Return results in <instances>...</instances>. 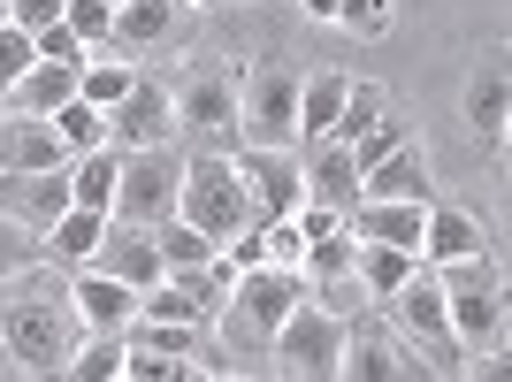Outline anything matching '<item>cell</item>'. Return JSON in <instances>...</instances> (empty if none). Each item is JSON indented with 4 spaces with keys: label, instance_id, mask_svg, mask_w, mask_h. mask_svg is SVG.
I'll use <instances>...</instances> for the list:
<instances>
[{
    "label": "cell",
    "instance_id": "6da1fadb",
    "mask_svg": "<svg viewBox=\"0 0 512 382\" xmlns=\"http://www.w3.org/2000/svg\"><path fill=\"white\" fill-rule=\"evenodd\" d=\"M0 291H8L0 298V352H8V367L16 375H62V360L85 337L77 298H69V268L62 260H31Z\"/></svg>",
    "mask_w": 512,
    "mask_h": 382
},
{
    "label": "cell",
    "instance_id": "7a4b0ae2",
    "mask_svg": "<svg viewBox=\"0 0 512 382\" xmlns=\"http://www.w3.org/2000/svg\"><path fill=\"white\" fill-rule=\"evenodd\" d=\"M436 291H444V314H451V337H459L467 367L505 360V276H497L490 245L467 260H436Z\"/></svg>",
    "mask_w": 512,
    "mask_h": 382
},
{
    "label": "cell",
    "instance_id": "3957f363",
    "mask_svg": "<svg viewBox=\"0 0 512 382\" xmlns=\"http://www.w3.org/2000/svg\"><path fill=\"white\" fill-rule=\"evenodd\" d=\"M306 298V268H276V260H260V268H245V276L230 283V298L214 306V329H222V352H268V337H276V321L291 314Z\"/></svg>",
    "mask_w": 512,
    "mask_h": 382
},
{
    "label": "cell",
    "instance_id": "277c9868",
    "mask_svg": "<svg viewBox=\"0 0 512 382\" xmlns=\"http://www.w3.org/2000/svg\"><path fill=\"white\" fill-rule=\"evenodd\" d=\"M176 214H184V222H199L214 245H230L237 230H253V191H245V176H237V153H230V146L184 153Z\"/></svg>",
    "mask_w": 512,
    "mask_h": 382
},
{
    "label": "cell",
    "instance_id": "5b68a950",
    "mask_svg": "<svg viewBox=\"0 0 512 382\" xmlns=\"http://www.w3.org/2000/svg\"><path fill=\"white\" fill-rule=\"evenodd\" d=\"M383 314H390V329L428 360V375H467V352H459V337H451V314H444V291H436V268H428V260L383 298Z\"/></svg>",
    "mask_w": 512,
    "mask_h": 382
},
{
    "label": "cell",
    "instance_id": "8992f818",
    "mask_svg": "<svg viewBox=\"0 0 512 382\" xmlns=\"http://www.w3.org/2000/svg\"><path fill=\"white\" fill-rule=\"evenodd\" d=\"M268 360L276 375L291 382H337V360H344V314L337 306H321L314 291L276 321V337H268Z\"/></svg>",
    "mask_w": 512,
    "mask_h": 382
},
{
    "label": "cell",
    "instance_id": "52a82bcc",
    "mask_svg": "<svg viewBox=\"0 0 512 382\" xmlns=\"http://www.w3.org/2000/svg\"><path fill=\"white\" fill-rule=\"evenodd\" d=\"M176 184H184V153H176V138H161V146H130L123 176H115V207H107V214L153 230V222H169V214H176Z\"/></svg>",
    "mask_w": 512,
    "mask_h": 382
},
{
    "label": "cell",
    "instance_id": "ba28073f",
    "mask_svg": "<svg viewBox=\"0 0 512 382\" xmlns=\"http://www.w3.org/2000/svg\"><path fill=\"white\" fill-rule=\"evenodd\" d=\"M237 146H299V77L260 62L237 77Z\"/></svg>",
    "mask_w": 512,
    "mask_h": 382
},
{
    "label": "cell",
    "instance_id": "9c48e42d",
    "mask_svg": "<svg viewBox=\"0 0 512 382\" xmlns=\"http://www.w3.org/2000/svg\"><path fill=\"white\" fill-rule=\"evenodd\" d=\"M176 92V130H192L207 146H237V77L222 62H199Z\"/></svg>",
    "mask_w": 512,
    "mask_h": 382
},
{
    "label": "cell",
    "instance_id": "30bf717a",
    "mask_svg": "<svg viewBox=\"0 0 512 382\" xmlns=\"http://www.w3.org/2000/svg\"><path fill=\"white\" fill-rule=\"evenodd\" d=\"M237 153V176L253 191V230L260 222H283V214L306 199V176H299V146H230Z\"/></svg>",
    "mask_w": 512,
    "mask_h": 382
},
{
    "label": "cell",
    "instance_id": "8fae6325",
    "mask_svg": "<svg viewBox=\"0 0 512 382\" xmlns=\"http://www.w3.org/2000/svg\"><path fill=\"white\" fill-rule=\"evenodd\" d=\"M344 382H421L428 360L413 352L398 329H352L344 321V360H337Z\"/></svg>",
    "mask_w": 512,
    "mask_h": 382
},
{
    "label": "cell",
    "instance_id": "7c38bea8",
    "mask_svg": "<svg viewBox=\"0 0 512 382\" xmlns=\"http://www.w3.org/2000/svg\"><path fill=\"white\" fill-rule=\"evenodd\" d=\"M161 138H176V92L161 77H138L123 100L107 107V146L130 153V146H161Z\"/></svg>",
    "mask_w": 512,
    "mask_h": 382
},
{
    "label": "cell",
    "instance_id": "4fadbf2b",
    "mask_svg": "<svg viewBox=\"0 0 512 382\" xmlns=\"http://www.w3.org/2000/svg\"><path fill=\"white\" fill-rule=\"evenodd\" d=\"M69 146L54 115H23V107H0V176H31V169H62Z\"/></svg>",
    "mask_w": 512,
    "mask_h": 382
},
{
    "label": "cell",
    "instance_id": "5bb4252c",
    "mask_svg": "<svg viewBox=\"0 0 512 382\" xmlns=\"http://www.w3.org/2000/svg\"><path fill=\"white\" fill-rule=\"evenodd\" d=\"M459 115H467V130H474V138H490V146L505 138V115H512V69H505V46H490V54L474 62Z\"/></svg>",
    "mask_w": 512,
    "mask_h": 382
},
{
    "label": "cell",
    "instance_id": "9a60e30c",
    "mask_svg": "<svg viewBox=\"0 0 512 382\" xmlns=\"http://www.w3.org/2000/svg\"><path fill=\"white\" fill-rule=\"evenodd\" d=\"M85 268H107V276H123L130 291H146V283H161V245H153V230L107 214V237H100V253H92Z\"/></svg>",
    "mask_w": 512,
    "mask_h": 382
},
{
    "label": "cell",
    "instance_id": "2e32d148",
    "mask_svg": "<svg viewBox=\"0 0 512 382\" xmlns=\"http://www.w3.org/2000/svg\"><path fill=\"white\" fill-rule=\"evenodd\" d=\"M299 176H306V199H329V207H352V199H360V161H352L344 138H306Z\"/></svg>",
    "mask_w": 512,
    "mask_h": 382
},
{
    "label": "cell",
    "instance_id": "e0dca14e",
    "mask_svg": "<svg viewBox=\"0 0 512 382\" xmlns=\"http://www.w3.org/2000/svg\"><path fill=\"white\" fill-rule=\"evenodd\" d=\"M69 298H77V321L85 329H123L138 314V291L123 276H107V268H69Z\"/></svg>",
    "mask_w": 512,
    "mask_h": 382
},
{
    "label": "cell",
    "instance_id": "ac0fdd59",
    "mask_svg": "<svg viewBox=\"0 0 512 382\" xmlns=\"http://www.w3.org/2000/svg\"><path fill=\"white\" fill-rule=\"evenodd\" d=\"M360 199H436V191H428V153H421V138L390 146L383 161H367V169H360Z\"/></svg>",
    "mask_w": 512,
    "mask_h": 382
},
{
    "label": "cell",
    "instance_id": "d6986e66",
    "mask_svg": "<svg viewBox=\"0 0 512 382\" xmlns=\"http://www.w3.org/2000/svg\"><path fill=\"white\" fill-rule=\"evenodd\" d=\"M0 207L16 222H31V230H46L69 207V161L62 169H31V176H0Z\"/></svg>",
    "mask_w": 512,
    "mask_h": 382
},
{
    "label": "cell",
    "instance_id": "ffe728a7",
    "mask_svg": "<svg viewBox=\"0 0 512 382\" xmlns=\"http://www.w3.org/2000/svg\"><path fill=\"white\" fill-rule=\"evenodd\" d=\"M490 245V230L474 222L467 207H451V199H428V222H421V260L436 268V260H467Z\"/></svg>",
    "mask_w": 512,
    "mask_h": 382
},
{
    "label": "cell",
    "instance_id": "44dd1931",
    "mask_svg": "<svg viewBox=\"0 0 512 382\" xmlns=\"http://www.w3.org/2000/svg\"><path fill=\"white\" fill-rule=\"evenodd\" d=\"M100 237H107V214H100V207H77V199H69V207L39 230V245H46V260H62V268H85V260L100 253Z\"/></svg>",
    "mask_w": 512,
    "mask_h": 382
},
{
    "label": "cell",
    "instance_id": "7402d4cb",
    "mask_svg": "<svg viewBox=\"0 0 512 382\" xmlns=\"http://www.w3.org/2000/svg\"><path fill=\"white\" fill-rule=\"evenodd\" d=\"M344 92H352V77H344V69H314V77H299V146L337 130Z\"/></svg>",
    "mask_w": 512,
    "mask_h": 382
},
{
    "label": "cell",
    "instance_id": "603a6c76",
    "mask_svg": "<svg viewBox=\"0 0 512 382\" xmlns=\"http://www.w3.org/2000/svg\"><path fill=\"white\" fill-rule=\"evenodd\" d=\"M115 176H123V146H85L69 153V199L77 207H115Z\"/></svg>",
    "mask_w": 512,
    "mask_h": 382
},
{
    "label": "cell",
    "instance_id": "cb8c5ba5",
    "mask_svg": "<svg viewBox=\"0 0 512 382\" xmlns=\"http://www.w3.org/2000/svg\"><path fill=\"white\" fill-rule=\"evenodd\" d=\"M69 92H77V69H69V62H31L16 85L0 92V107H23V115H54Z\"/></svg>",
    "mask_w": 512,
    "mask_h": 382
},
{
    "label": "cell",
    "instance_id": "d4e9b609",
    "mask_svg": "<svg viewBox=\"0 0 512 382\" xmlns=\"http://www.w3.org/2000/svg\"><path fill=\"white\" fill-rule=\"evenodd\" d=\"M176 31V0H123L115 8V54H146Z\"/></svg>",
    "mask_w": 512,
    "mask_h": 382
},
{
    "label": "cell",
    "instance_id": "484cf974",
    "mask_svg": "<svg viewBox=\"0 0 512 382\" xmlns=\"http://www.w3.org/2000/svg\"><path fill=\"white\" fill-rule=\"evenodd\" d=\"M413 268H421V253H406V245H375V237H360V268H352V276H360V291L375 298V306H383V298L398 291V283H406Z\"/></svg>",
    "mask_w": 512,
    "mask_h": 382
},
{
    "label": "cell",
    "instance_id": "4316f807",
    "mask_svg": "<svg viewBox=\"0 0 512 382\" xmlns=\"http://www.w3.org/2000/svg\"><path fill=\"white\" fill-rule=\"evenodd\" d=\"M130 85H138V62H130V54H115V46L85 54V69H77V92H85L92 107H115Z\"/></svg>",
    "mask_w": 512,
    "mask_h": 382
},
{
    "label": "cell",
    "instance_id": "83f0119b",
    "mask_svg": "<svg viewBox=\"0 0 512 382\" xmlns=\"http://www.w3.org/2000/svg\"><path fill=\"white\" fill-rule=\"evenodd\" d=\"M69 382H115L123 375V329H85L77 337V352L62 360Z\"/></svg>",
    "mask_w": 512,
    "mask_h": 382
},
{
    "label": "cell",
    "instance_id": "f1b7e54d",
    "mask_svg": "<svg viewBox=\"0 0 512 382\" xmlns=\"http://www.w3.org/2000/svg\"><path fill=\"white\" fill-rule=\"evenodd\" d=\"M153 245H161V276H176V268H207V260H214V237L199 230V222H184V214L153 222Z\"/></svg>",
    "mask_w": 512,
    "mask_h": 382
},
{
    "label": "cell",
    "instance_id": "f546056e",
    "mask_svg": "<svg viewBox=\"0 0 512 382\" xmlns=\"http://www.w3.org/2000/svg\"><path fill=\"white\" fill-rule=\"evenodd\" d=\"M383 115H390V92L375 85V77H352V92H344V115H337V130H329V138H344V146H352V138H367Z\"/></svg>",
    "mask_w": 512,
    "mask_h": 382
},
{
    "label": "cell",
    "instance_id": "4dcf8cb0",
    "mask_svg": "<svg viewBox=\"0 0 512 382\" xmlns=\"http://www.w3.org/2000/svg\"><path fill=\"white\" fill-rule=\"evenodd\" d=\"M54 130H62V146H69V153L107 146V107H92L85 92H69V100L54 107Z\"/></svg>",
    "mask_w": 512,
    "mask_h": 382
},
{
    "label": "cell",
    "instance_id": "1f68e13d",
    "mask_svg": "<svg viewBox=\"0 0 512 382\" xmlns=\"http://www.w3.org/2000/svg\"><path fill=\"white\" fill-rule=\"evenodd\" d=\"M31 260H46L39 230H31V222H16V214L0 207V283H8V276H23Z\"/></svg>",
    "mask_w": 512,
    "mask_h": 382
},
{
    "label": "cell",
    "instance_id": "d6a6232c",
    "mask_svg": "<svg viewBox=\"0 0 512 382\" xmlns=\"http://www.w3.org/2000/svg\"><path fill=\"white\" fill-rule=\"evenodd\" d=\"M62 23L92 46V54H100V46H115V8H107V0H69Z\"/></svg>",
    "mask_w": 512,
    "mask_h": 382
},
{
    "label": "cell",
    "instance_id": "836d02e7",
    "mask_svg": "<svg viewBox=\"0 0 512 382\" xmlns=\"http://www.w3.org/2000/svg\"><path fill=\"white\" fill-rule=\"evenodd\" d=\"M31 54H39V62H69V69H85V54H92V46L77 39L69 23H46V31H31Z\"/></svg>",
    "mask_w": 512,
    "mask_h": 382
},
{
    "label": "cell",
    "instance_id": "e575fe53",
    "mask_svg": "<svg viewBox=\"0 0 512 382\" xmlns=\"http://www.w3.org/2000/svg\"><path fill=\"white\" fill-rule=\"evenodd\" d=\"M260 253L276 260V268H299L306 260V237H299V222L283 214V222H260Z\"/></svg>",
    "mask_w": 512,
    "mask_h": 382
},
{
    "label": "cell",
    "instance_id": "d590c367",
    "mask_svg": "<svg viewBox=\"0 0 512 382\" xmlns=\"http://www.w3.org/2000/svg\"><path fill=\"white\" fill-rule=\"evenodd\" d=\"M337 23L352 39H383L390 31V0H337Z\"/></svg>",
    "mask_w": 512,
    "mask_h": 382
},
{
    "label": "cell",
    "instance_id": "8d00e7d4",
    "mask_svg": "<svg viewBox=\"0 0 512 382\" xmlns=\"http://www.w3.org/2000/svg\"><path fill=\"white\" fill-rule=\"evenodd\" d=\"M31 62H39V54H31V31H23V23H0V92L16 85Z\"/></svg>",
    "mask_w": 512,
    "mask_h": 382
},
{
    "label": "cell",
    "instance_id": "74e56055",
    "mask_svg": "<svg viewBox=\"0 0 512 382\" xmlns=\"http://www.w3.org/2000/svg\"><path fill=\"white\" fill-rule=\"evenodd\" d=\"M406 138H413V130L398 123V115H383V123L367 130V138H352V161L367 169V161H383V153H390V146H406Z\"/></svg>",
    "mask_w": 512,
    "mask_h": 382
},
{
    "label": "cell",
    "instance_id": "f35d334b",
    "mask_svg": "<svg viewBox=\"0 0 512 382\" xmlns=\"http://www.w3.org/2000/svg\"><path fill=\"white\" fill-rule=\"evenodd\" d=\"M69 0H8V23H23V31H46V23H62Z\"/></svg>",
    "mask_w": 512,
    "mask_h": 382
},
{
    "label": "cell",
    "instance_id": "ab89813d",
    "mask_svg": "<svg viewBox=\"0 0 512 382\" xmlns=\"http://www.w3.org/2000/svg\"><path fill=\"white\" fill-rule=\"evenodd\" d=\"M299 8H306L314 23H337V0H299Z\"/></svg>",
    "mask_w": 512,
    "mask_h": 382
},
{
    "label": "cell",
    "instance_id": "60d3db41",
    "mask_svg": "<svg viewBox=\"0 0 512 382\" xmlns=\"http://www.w3.org/2000/svg\"><path fill=\"white\" fill-rule=\"evenodd\" d=\"M176 8H222V0H176Z\"/></svg>",
    "mask_w": 512,
    "mask_h": 382
},
{
    "label": "cell",
    "instance_id": "b9f144b4",
    "mask_svg": "<svg viewBox=\"0 0 512 382\" xmlns=\"http://www.w3.org/2000/svg\"><path fill=\"white\" fill-rule=\"evenodd\" d=\"M0 23H8V0H0Z\"/></svg>",
    "mask_w": 512,
    "mask_h": 382
},
{
    "label": "cell",
    "instance_id": "7bdbcfd3",
    "mask_svg": "<svg viewBox=\"0 0 512 382\" xmlns=\"http://www.w3.org/2000/svg\"><path fill=\"white\" fill-rule=\"evenodd\" d=\"M107 8H123V0H107Z\"/></svg>",
    "mask_w": 512,
    "mask_h": 382
}]
</instances>
